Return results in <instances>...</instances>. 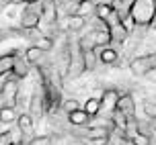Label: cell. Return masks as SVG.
Masks as SVG:
<instances>
[{
  "label": "cell",
  "mask_w": 156,
  "mask_h": 145,
  "mask_svg": "<svg viewBox=\"0 0 156 145\" xmlns=\"http://www.w3.org/2000/svg\"><path fill=\"white\" fill-rule=\"evenodd\" d=\"M94 16L99 19V23H103L107 27V31H109V35H111V43H113V41H115V43H123L125 39H127L129 29H127V25L119 19V15L113 10L111 4H97Z\"/></svg>",
  "instance_id": "1"
},
{
  "label": "cell",
  "mask_w": 156,
  "mask_h": 145,
  "mask_svg": "<svg viewBox=\"0 0 156 145\" xmlns=\"http://www.w3.org/2000/svg\"><path fill=\"white\" fill-rule=\"evenodd\" d=\"M156 16V0H133L129 8V21L138 27H150Z\"/></svg>",
  "instance_id": "2"
},
{
  "label": "cell",
  "mask_w": 156,
  "mask_h": 145,
  "mask_svg": "<svg viewBox=\"0 0 156 145\" xmlns=\"http://www.w3.org/2000/svg\"><path fill=\"white\" fill-rule=\"evenodd\" d=\"M43 19V0L35 4H27L25 10L21 12V27L25 31H35Z\"/></svg>",
  "instance_id": "3"
},
{
  "label": "cell",
  "mask_w": 156,
  "mask_h": 145,
  "mask_svg": "<svg viewBox=\"0 0 156 145\" xmlns=\"http://www.w3.org/2000/svg\"><path fill=\"white\" fill-rule=\"evenodd\" d=\"M156 69V51L148 55H142V57H136V59L129 63V72L133 76H146L150 72Z\"/></svg>",
  "instance_id": "4"
},
{
  "label": "cell",
  "mask_w": 156,
  "mask_h": 145,
  "mask_svg": "<svg viewBox=\"0 0 156 145\" xmlns=\"http://www.w3.org/2000/svg\"><path fill=\"white\" fill-rule=\"evenodd\" d=\"M47 110V98H45V88L41 90H35L31 94V100H29V115L35 119H41V115Z\"/></svg>",
  "instance_id": "5"
},
{
  "label": "cell",
  "mask_w": 156,
  "mask_h": 145,
  "mask_svg": "<svg viewBox=\"0 0 156 145\" xmlns=\"http://www.w3.org/2000/svg\"><path fill=\"white\" fill-rule=\"evenodd\" d=\"M117 100H119V92L115 88H109L101 94V115H113L117 110Z\"/></svg>",
  "instance_id": "6"
},
{
  "label": "cell",
  "mask_w": 156,
  "mask_h": 145,
  "mask_svg": "<svg viewBox=\"0 0 156 145\" xmlns=\"http://www.w3.org/2000/svg\"><path fill=\"white\" fill-rule=\"evenodd\" d=\"M117 110H121L129 121L136 116V100H133L132 94H119V100H117Z\"/></svg>",
  "instance_id": "7"
},
{
  "label": "cell",
  "mask_w": 156,
  "mask_h": 145,
  "mask_svg": "<svg viewBox=\"0 0 156 145\" xmlns=\"http://www.w3.org/2000/svg\"><path fill=\"white\" fill-rule=\"evenodd\" d=\"M84 137H86V141H99V139H107V141H109L111 129H107L105 125H94L90 129H86Z\"/></svg>",
  "instance_id": "8"
},
{
  "label": "cell",
  "mask_w": 156,
  "mask_h": 145,
  "mask_svg": "<svg viewBox=\"0 0 156 145\" xmlns=\"http://www.w3.org/2000/svg\"><path fill=\"white\" fill-rule=\"evenodd\" d=\"M109 119H111V127H113L117 133L127 135V125H129V119H127V116H125L121 110H115V113H113Z\"/></svg>",
  "instance_id": "9"
},
{
  "label": "cell",
  "mask_w": 156,
  "mask_h": 145,
  "mask_svg": "<svg viewBox=\"0 0 156 145\" xmlns=\"http://www.w3.org/2000/svg\"><path fill=\"white\" fill-rule=\"evenodd\" d=\"M93 41H94V47H107L111 45V35L109 31H107V27L101 23V29L93 31Z\"/></svg>",
  "instance_id": "10"
},
{
  "label": "cell",
  "mask_w": 156,
  "mask_h": 145,
  "mask_svg": "<svg viewBox=\"0 0 156 145\" xmlns=\"http://www.w3.org/2000/svg\"><path fill=\"white\" fill-rule=\"evenodd\" d=\"M117 57H119V53L115 51V47H101V51H99V61L101 63H105V66H113V63H117Z\"/></svg>",
  "instance_id": "11"
},
{
  "label": "cell",
  "mask_w": 156,
  "mask_h": 145,
  "mask_svg": "<svg viewBox=\"0 0 156 145\" xmlns=\"http://www.w3.org/2000/svg\"><path fill=\"white\" fill-rule=\"evenodd\" d=\"M12 76L16 78V80H23L27 74H29V63H27V59H25V55L23 57H19L16 55V59H15V63H12Z\"/></svg>",
  "instance_id": "12"
},
{
  "label": "cell",
  "mask_w": 156,
  "mask_h": 145,
  "mask_svg": "<svg viewBox=\"0 0 156 145\" xmlns=\"http://www.w3.org/2000/svg\"><path fill=\"white\" fill-rule=\"evenodd\" d=\"M68 121H70V125H74V127H86V125L90 123V116L84 113V108H78V110H74V113L68 115Z\"/></svg>",
  "instance_id": "13"
},
{
  "label": "cell",
  "mask_w": 156,
  "mask_h": 145,
  "mask_svg": "<svg viewBox=\"0 0 156 145\" xmlns=\"http://www.w3.org/2000/svg\"><path fill=\"white\" fill-rule=\"evenodd\" d=\"M43 19L51 25L58 21V4H55V0H43Z\"/></svg>",
  "instance_id": "14"
},
{
  "label": "cell",
  "mask_w": 156,
  "mask_h": 145,
  "mask_svg": "<svg viewBox=\"0 0 156 145\" xmlns=\"http://www.w3.org/2000/svg\"><path fill=\"white\" fill-rule=\"evenodd\" d=\"M82 108H84V113L90 116V119L99 116V115H101V98H94V96H90V98L84 102V106H82Z\"/></svg>",
  "instance_id": "15"
},
{
  "label": "cell",
  "mask_w": 156,
  "mask_h": 145,
  "mask_svg": "<svg viewBox=\"0 0 156 145\" xmlns=\"http://www.w3.org/2000/svg\"><path fill=\"white\" fill-rule=\"evenodd\" d=\"M41 57H43V51L37 45H31V47L25 49V59H27L29 66H37L39 61H41Z\"/></svg>",
  "instance_id": "16"
},
{
  "label": "cell",
  "mask_w": 156,
  "mask_h": 145,
  "mask_svg": "<svg viewBox=\"0 0 156 145\" xmlns=\"http://www.w3.org/2000/svg\"><path fill=\"white\" fill-rule=\"evenodd\" d=\"M19 115L15 113L12 106H0V125H10V123H16Z\"/></svg>",
  "instance_id": "17"
},
{
  "label": "cell",
  "mask_w": 156,
  "mask_h": 145,
  "mask_svg": "<svg viewBox=\"0 0 156 145\" xmlns=\"http://www.w3.org/2000/svg\"><path fill=\"white\" fill-rule=\"evenodd\" d=\"M97 59H99V55L94 53V49H84V51H82V61H84L86 72H90V69L97 68Z\"/></svg>",
  "instance_id": "18"
},
{
  "label": "cell",
  "mask_w": 156,
  "mask_h": 145,
  "mask_svg": "<svg viewBox=\"0 0 156 145\" xmlns=\"http://www.w3.org/2000/svg\"><path fill=\"white\" fill-rule=\"evenodd\" d=\"M16 127L23 131V133H31L33 131V116L29 115V113L19 115V119H16Z\"/></svg>",
  "instance_id": "19"
},
{
  "label": "cell",
  "mask_w": 156,
  "mask_h": 145,
  "mask_svg": "<svg viewBox=\"0 0 156 145\" xmlns=\"http://www.w3.org/2000/svg\"><path fill=\"white\" fill-rule=\"evenodd\" d=\"M66 25H68V31H82L86 25V19H82V16H66Z\"/></svg>",
  "instance_id": "20"
},
{
  "label": "cell",
  "mask_w": 156,
  "mask_h": 145,
  "mask_svg": "<svg viewBox=\"0 0 156 145\" xmlns=\"http://www.w3.org/2000/svg\"><path fill=\"white\" fill-rule=\"evenodd\" d=\"M15 59H16V53H6V55H0V76L12 69V63H15Z\"/></svg>",
  "instance_id": "21"
},
{
  "label": "cell",
  "mask_w": 156,
  "mask_h": 145,
  "mask_svg": "<svg viewBox=\"0 0 156 145\" xmlns=\"http://www.w3.org/2000/svg\"><path fill=\"white\" fill-rule=\"evenodd\" d=\"M94 8H97V4H94L93 0H84L82 4H78V12H76V15L84 19L88 12H93V15H94Z\"/></svg>",
  "instance_id": "22"
},
{
  "label": "cell",
  "mask_w": 156,
  "mask_h": 145,
  "mask_svg": "<svg viewBox=\"0 0 156 145\" xmlns=\"http://www.w3.org/2000/svg\"><path fill=\"white\" fill-rule=\"evenodd\" d=\"M132 141H133V145H150V143H152L150 137L146 135V133H142V131L132 133Z\"/></svg>",
  "instance_id": "23"
},
{
  "label": "cell",
  "mask_w": 156,
  "mask_h": 145,
  "mask_svg": "<svg viewBox=\"0 0 156 145\" xmlns=\"http://www.w3.org/2000/svg\"><path fill=\"white\" fill-rule=\"evenodd\" d=\"M8 135H10V141H12V145H21V143H23L25 133L19 129V127H15V129H8Z\"/></svg>",
  "instance_id": "24"
},
{
  "label": "cell",
  "mask_w": 156,
  "mask_h": 145,
  "mask_svg": "<svg viewBox=\"0 0 156 145\" xmlns=\"http://www.w3.org/2000/svg\"><path fill=\"white\" fill-rule=\"evenodd\" d=\"M25 145H51V137L49 135H37V137H31Z\"/></svg>",
  "instance_id": "25"
},
{
  "label": "cell",
  "mask_w": 156,
  "mask_h": 145,
  "mask_svg": "<svg viewBox=\"0 0 156 145\" xmlns=\"http://www.w3.org/2000/svg\"><path fill=\"white\" fill-rule=\"evenodd\" d=\"M35 45H37L39 49H41V51L45 53V51H49V49L54 47V39H49V37H39Z\"/></svg>",
  "instance_id": "26"
},
{
  "label": "cell",
  "mask_w": 156,
  "mask_h": 145,
  "mask_svg": "<svg viewBox=\"0 0 156 145\" xmlns=\"http://www.w3.org/2000/svg\"><path fill=\"white\" fill-rule=\"evenodd\" d=\"M62 108L66 115H70V113H74V110H78V100L76 98H68L62 102Z\"/></svg>",
  "instance_id": "27"
},
{
  "label": "cell",
  "mask_w": 156,
  "mask_h": 145,
  "mask_svg": "<svg viewBox=\"0 0 156 145\" xmlns=\"http://www.w3.org/2000/svg\"><path fill=\"white\" fill-rule=\"evenodd\" d=\"M144 113H146V116H148V119H152V121H154V119H156V102L146 100V102H144Z\"/></svg>",
  "instance_id": "28"
},
{
  "label": "cell",
  "mask_w": 156,
  "mask_h": 145,
  "mask_svg": "<svg viewBox=\"0 0 156 145\" xmlns=\"http://www.w3.org/2000/svg\"><path fill=\"white\" fill-rule=\"evenodd\" d=\"M109 145H133L132 137H127V135H121V133H117V137L111 141Z\"/></svg>",
  "instance_id": "29"
},
{
  "label": "cell",
  "mask_w": 156,
  "mask_h": 145,
  "mask_svg": "<svg viewBox=\"0 0 156 145\" xmlns=\"http://www.w3.org/2000/svg\"><path fill=\"white\" fill-rule=\"evenodd\" d=\"M10 78H12V72H6V74H2V76H0V96H2V92H4L6 84L10 82Z\"/></svg>",
  "instance_id": "30"
},
{
  "label": "cell",
  "mask_w": 156,
  "mask_h": 145,
  "mask_svg": "<svg viewBox=\"0 0 156 145\" xmlns=\"http://www.w3.org/2000/svg\"><path fill=\"white\" fill-rule=\"evenodd\" d=\"M15 31L12 29H0V41H4V39H8L10 35H12Z\"/></svg>",
  "instance_id": "31"
},
{
  "label": "cell",
  "mask_w": 156,
  "mask_h": 145,
  "mask_svg": "<svg viewBox=\"0 0 156 145\" xmlns=\"http://www.w3.org/2000/svg\"><path fill=\"white\" fill-rule=\"evenodd\" d=\"M55 2H74V4H82L84 0H55Z\"/></svg>",
  "instance_id": "32"
},
{
  "label": "cell",
  "mask_w": 156,
  "mask_h": 145,
  "mask_svg": "<svg viewBox=\"0 0 156 145\" xmlns=\"http://www.w3.org/2000/svg\"><path fill=\"white\" fill-rule=\"evenodd\" d=\"M35 2H41V0H21V4H25V6L27 4H35Z\"/></svg>",
  "instance_id": "33"
},
{
  "label": "cell",
  "mask_w": 156,
  "mask_h": 145,
  "mask_svg": "<svg viewBox=\"0 0 156 145\" xmlns=\"http://www.w3.org/2000/svg\"><path fill=\"white\" fill-rule=\"evenodd\" d=\"M10 145H12V143H10Z\"/></svg>",
  "instance_id": "34"
}]
</instances>
